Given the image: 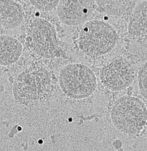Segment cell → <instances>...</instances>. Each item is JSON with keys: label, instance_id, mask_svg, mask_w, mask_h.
<instances>
[{"label": "cell", "instance_id": "6da1fadb", "mask_svg": "<svg viewBox=\"0 0 147 151\" xmlns=\"http://www.w3.org/2000/svg\"><path fill=\"white\" fill-rule=\"evenodd\" d=\"M118 35L109 24L101 20L89 21L79 34L80 50L90 57H98L109 53L116 47Z\"/></svg>", "mask_w": 147, "mask_h": 151}, {"label": "cell", "instance_id": "7a4b0ae2", "mask_svg": "<svg viewBox=\"0 0 147 151\" xmlns=\"http://www.w3.org/2000/svg\"><path fill=\"white\" fill-rule=\"evenodd\" d=\"M111 117L114 125L120 131L128 134H136L146 124L147 107L138 98L123 96L114 104Z\"/></svg>", "mask_w": 147, "mask_h": 151}, {"label": "cell", "instance_id": "3957f363", "mask_svg": "<svg viewBox=\"0 0 147 151\" xmlns=\"http://www.w3.org/2000/svg\"><path fill=\"white\" fill-rule=\"evenodd\" d=\"M60 88L67 96L82 99L94 93L97 86V78L89 67L80 63L65 66L59 76Z\"/></svg>", "mask_w": 147, "mask_h": 151}, {"label": "cell", "instance_id": "277c9868", "mask_svg": "<svg viewBox=\"0 0 147 151\" xmlns=\"http://www.w3.org/2000/svg\"><path fill=\"white\" fill-rule=\"evenodd\" d=\"M44 69L28 70L19 74L13 87L14 97L23 104L37 101L49 92L51 80Z\"/></svg>", "mask_w": 147, "mask_h": 151}, {"label": "cell", "instance_id": "5b68a950", "mask_svg": "<svg viewBox=\"0 0 147 151\" xmlns=\"http://www.w3.org/2000/svg\"><path fill=\"white\" fill-rule=\"evenodd\" d=\"M27 41L35 52L44 58L60 56L55 27L44 19H35L31 22L28 30Z\"/></svg>", "mask_w": 147, "mask_h": 151}, {"label": "cell", "instance_id": "8992f818", "mask_svg": "<svg viewBox=\"0 0 147 151\" xmlns=\"http://www.w3.org/2000/svg\"><path fill=\"white\" fill-rule=\"evenodd\" d=\"M135 71L127 59H114L104 66L100 73L102 83L110 90L119 91L129 87L134 81Z\"/></svg>", "mask_w": 147, "mask_h": 151}, {"label": "cell", "instance_id": "52a82bcc", "mask_svg": "<svg viewBox=\"0 0 147 151\" xmlns=\"http://www.w3.org/2000/svg\"><path fill=\"white\" fill-rule=\"evenodd\" d=\"M95 4V0H60L57 6L58 16L65 24L79 25L91 17Z\"/></svg>", "mask_w": 147, "mask_h": 151}, {"label": "cell", "instance_id": "ba28073f", "mask_svg": "<svg viewBox=\"0 0 147 151\" xmlns=\"http://www.w3.org/2000/svg\"><path fill=\"white\" fill-rule=\"evenodd\" d=\"M24 17L23 7L15 0H0V26L7 29L16 28Z\"/></svg>", "mask_w": 147, "mask_h": 151}, {"label": "cell", "instance_id": "9c48e42d", "mask_svg": "<svg viewBox=\"0 0 147 151\" xmlns=\"http://www.w3.org/2000/svg\"><path fill=\"white\" fill-rule=\"evenodd\" d=\"M22 52V45L17 39L8 35H0V65L14 63L18 60Z\"/></svg>", "mask_w": 147, "mask_h": 151}, {"label": "cell", "instance_id": "30bf717a", "mask_svg": "<svg viewBox=\"0 0 147 151\" xmlns=\"http://www.w3.org/2000/svg\"><path fill=\"white\" fill-rule=\"evenodd\" d=\"M129 33L138 36L147 34V0L137 4L131 13Z\"/></svg>", "mask_w": 147, "mask_h": 151}, {"label": "cell", "instance_id": "8fae6325", "mask_svg": "<svg viewBox=\"0 0 147 151\" xmlns=\"http://www.w3.org/2000/svg\"><path fill=\"white\" fill-rule=\"evenodd\" d=\"M138 0H95L103 12L113 17H122L131 13Z\"/></svg>", "mask_w": 147, "mask_h": 151}, {"label": "cell", "instance_id": "7c38bea8", "mask_svg": "<svg viewBox=\"0 0 147 151\" xmlns=\"http://www.w3.org/2000/svg\"><path fill=\"white\" fill-rule=\"evenodd\" d=\"M32 5L42 12H49L58 6L60 0H28Z\"/></svg>", "mask_w": 147, "mask_h": 151}, {"label": "cell", "instance_id": "4fadbf2b", "mask_svg": "<svg viewBox=\"0 0 147 151\" xmlns=\"http://www.w3.org/2000/svg\"><path fill=\"white\" fill-rule=\"evenodd\" d=\"M138 79L140 93L147 100V63L144 64L140 69Z\"/></svg>", "mask_w": 147, "mask_h": 151}]
</instances>
